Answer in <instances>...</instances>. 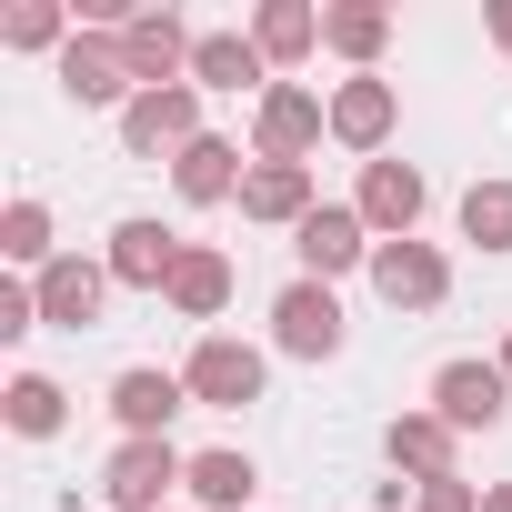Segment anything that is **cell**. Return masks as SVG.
Returning a JSON list of instances; mask_svg holds the SVG:
<instances>
[{
  "mask_svg": "<svg viewBox=\"0 0 512 512\" xmlns=\"http://www.w3.org/2000/svg\"><path fill=\"white\" fill-rule=\"evenodd\" d=\"M161 302H171L181 322H221V302H231V251H211V241H191Z\"/></svg>",
  "mask_w": 512,
  "mask_h": 512,
  "instance_id": "21",
  "label": "cell"
},
{
  "mask_svg": "<svg viewBox=\"0 0 512 512\" xmlns=\"http://www.w3.org/2000/svg\"><path fill=\"white\" fill-rule=\"evenodd\" d=\"M31 332H41V292L11 272V282H0V342H31Z\"/></svg>",
  "mask_w": 512,
  "mask_h": 512,
  "instance_id": "28",
  "label": "cell"
},
{
  "mask_svg": "<svg viewBox=\"0 0 512 512\" xmlns=\"http://www.w3.org/2000/svg\"><path fill=\"white\" fill-rule=\"evenodd\" d=\"M322 51H342L352 71H372L392 51V11H382V0H342V11H322Z\"/></svg>",
  "mask_w": 512,
  "mask_h": 512,
  "instance_id": "23",
  "label": "cell"
},
{
  "mask_svg": "<svg viewBox=\"0 0 512 512\" xmlns=\"http://www.w3.org/2000/svg\"><path fill=\"white\" fill-rule=\"evenodd\" d=\"M191 482V452L171 442V432H151V442H121L111 462H101V502L111 512H171V492Z\"/></svg>",
  "mask_w": 512,
  "mask_h": 512,
  "instance_id": "1",
  "label": "cell"
},
{
  "mask_svg": "<svg viewBox=\"0 0 512 512\" xmlns=\"http://www.w3.org/2000/svg\"><path fill=\"white\" fill-rule=\"evenodd\" d=\"M462 241L472 251H512V181H472L462 191Z\"/></svg>",
  "mask_w": 512,
  "mask_h": 512,
  "instance_id": "27",
  "label": "cell"
},
{
  "mask_svg": "<svg viewBox=\"0 0 512 512\" xmlns=\"http://www.w3.org/2000/svg\"><path fill=\"white\" fill-rule=\"evenodd\" d=\"M332 131V101L312 81H272L262 101H251V161H312Z\"/></svg>",
  "mask_w": 512,
  "mask_h": 512,
  "instance_id": "2",
  "label": "cell"
},
{
  "mask_svg": "<svg viewBox=\"0 0 512 512\" xmlns=\"http://www.w3.org/2000/svg\"><path fill=\"white\" fill-rule=\"evenodd\" d=\"M71 41H81V31H71V11H61V0H21V11L0 21V51H51V61H61Z\"/></svg>",
  "mask_w": 512,
  "mask_h": 512,
  "instance_id": "26",
  "label": "cell"
},
{
  "mask_svg": "<svg viewBox=\"0 0 512 512\" xmlns=\"http://www.w3.org/2000/svg\"><path fill=\"white\" fill-rule=\"evenodd\" d=\"M181 231H161L151 211H131V221H111V251H101V262H111V292H171V272H181Z\"/></svg>",
  "mask_w": 512,
  "mask_h": 512,
  "instance_id": "9",
  "label": "cell"
},
{
  "mask_svg": "<svg viewBox=\"0 0 512 512\" xmlns=\"http://www.w3.org/2000/svg\"><path fill=\"white\" fill-rule=\"evenodd\" d=\"M412 512H482V482H462V472H452V482H422Z\"/></svg>",
  "mask_w": 512,
  "mask_h": 512,
  "instance_id": "29",
  "label": "cell"
},
{
  "mask_svg": "<svg viewBox=\"0 0 512 512\" xmlns=\"http://www.w3.org/2000/svg\"><path fill=\"white\" fill-rule=\"evenodd\" d=\"M191 141H201V91H191V81L141 91V101L121 111V151H131V161H181Z\"/></svg>",
  "mask_w": 512,
  "mask_h": 512,
  "instance_id": "6",
  "label": "cell"
},
{
  "mask_svg": "<svg viewBox=\"0 0 512 512\" xmlns=\"http://www.w3.org/2000/svg\"><path fill=\"white\" fill-rule=\"evenodd\" d=\"M352 211L372 221V241H412L422 231V211H432V181L412 171V161H362V191H352Z\"/></svg>",
  "mask_w": 512,
  "mask_h": 512,
  "instance_id": "8",
  "label": "cell"
},
{
  "mask_svg": "<svg viewBox=\"0 0 512 512\" xmlns=\"http://www.w3.org/2000/svg\"><path fill=\"white\" fill-rule=\"evenodd\" d=\"M482 21H492V41H502V61H512V0H492Z\"/></svg>",
  "mask_w": 512,
  "mask_h": 512,
  "instance_id": "30",
  "label": "cell"
},
{
  "mask_svg": "<svg viewBox=\"0 0 512 512\" xmlns=\"http://www.w3.org/2000/svg\"><path fill=\"white\" fill-rule=\"evenodd\" d=\"M191 91H272V61L251 51V31H201V51H191Z\"/></svg>",
  "mask_w": 512,
  "mask_h": 512,
  "instance_id": "19",
  "label": "cell"
},
{
  "mask_svg": "<svg viewBox=\"0 0 512 512\" xmlns=\"http://www.w3.org/2000/svg\"><path fill=\"white\" fill-rule=\"evenodd\" d=\"M201 512H251V492H262V472H251V452H231V442H211V452H191V482H181Z\"/></svg>",
  "mask_w": 512,
  "mask_h": 512,
  "instance_id": "22",
  "label": "cell"
},
{
  "mask_svg": "<svg viewBox=\"0 0 512 512\" xmlns=\"http://www.w3.org/2000/svg\"><path fill=\"white\" fill-rule=\"evenodd\" d=\"M51 81H61V101H81V111H131V101H141V81H131V61H121V31H81V41L51 61Z\"/></svg>",
  "mask_w": 512,
  "mask_h": 512,
  "instance_id": "4",
  "label": "cell"
},
{
  "mask_svg": "<svg viewBox=\"0 0 512 512\" xmlns=\"http://www.w3.org/2000/svg\"><path fill=\"white\" fill-rule=\"evenodd\" d=\"M482 512H512V482H482Z\"/></svg>",
  "mask_w": 512,
  "mask_h": 512,
  "instance_id": "31",
  "label": "cell"
},
{
  "mask_svg": "<svg viewBox=\"0 0 512 512\" xmlns=\"http://www.w3.org/2000/svg\"><path fill=\"white\" fill-rule=\"evenodd\" d=\"M372 292L392 302V312H442L452 302V262L432 241H382L372 251Z\"/></svg>",
  "mask_w": 512,
  "mask_h": 512,
  "instance_id": "11",
  "label": "cell"
},
{
  "mask_svg": "<svg viewBox=\"0 0 512 512\" xmlns=\"http://www.w3.org/2000/svg\"><path fill=\"white\" fill-rule=\"evenodd\" d=\"M392 121H402V91H392L382 71H352V81L332 91V141H342V151L382 161V151H392Z\"/></svg>",
  "mask_w": 512,
  "mask_h": 512,
  "instance_id": "12",
  "label": "cell"
},
{
  "mask_svg": "<svg viewBox=\"0 0 512 512\" xmlns=\"http://www.w3.org/2000/svg\"><path fill=\"white\" fill-rule=\"evenodd\" d=\"M31 292H41V322H51V332H91L101 302H111V262H81V251H61V262H51Z\"/></svg>",
  "mask_w": 512,
  "mask_h": 512,
  "instance_id": "15",
  "label": "cell"
},
{
  "mask_svg": "<svg viewBox=\"0 0 512 512\" xmlns=\"http://www.w3.org/2000/svg\"><path fill=\"white\" fill-rule=\"evenodd\" d=\"M492 362H502V382H512V332H502V352H492Z\"/></svg>",
  "mask_w": 512,
  "mask_h": 512,
  "instance_id": "32",
  "label": "cell"
},
{
  "mask_svg": "<svg viewBox=\"0 0 512 512\" xmlns=\"http://www.w3.org/2000/svg\"><path fill=\"white\" fill-rule=\"evenodd\" d=\"M181 382H191L201 412H241V402H262L272 362H262V342H241V332H201L191 362H181Z\"/></svg>",
  "mask_w": 512,
  "mask_h": 512,
  "instance_id": "3",
  "label": "cell"
},
{
  "mask_svg": "<svg viewBox=\"0 0 512 512\" xmlns=\"http://www.w3.org/2000/svg\"><path fill=\"white\" fill-rule=\"evenodd\" d=\"M241 181H251V161H241V141H221V131H201V141L171 161V191L201 201V211H211V201H241Z\"/></svg>",
  "mask_w": 512,
  "mask_h": 512,
  "instance_id": "18",
  "label": "cell"
},
{
  "mask_svg": "<svg viewBox=\"0 0 512 512\" xmlns=\"http://www.w3.org/2000/svg\"><path fill=\"white\" fill-rule=\"evenodd\" d=\"M191 51H201V31H191L181 11H131V31H121V61H131V81H141V91L191 81Z\"/></svg>",
  "mask_w": 512,
  "mask_h": 512,
  "instance_id": "10",
  "label": "cell"
},
{
  "mask_svg": "<svg viewBox=\"0 0 512 512\" xmlns=\"http://www.w3.org/2000/svg\"><path fill=\"white\" fill-rule=\"evenodd\" d=\"M432 412H442L452 432H492V422L512 412L502 362H442V372H432Z\"/></svg>",
  "mask_w": 512,
  "mask_h": 512,
  "instance_id": "14",
  "label": "cell"
},
{
  "mask_svg": "<svg viewBox=\"0 0 512 512\" xmlns=\"http://www.w3.org/2000/svg\"><path fill=\"white\" fill-rule=\"evenodd\" d=\"M342 342H352V322H342L332 282H282V302H272V352H292V362H342Z\"/></svg>",
  "mask_w": 512,
  "mask_h": 512,
  "instance_id": "5",
  "label": "cell"
},
{
  "mask_svg": "<svg viewBox=\"0 0 512 512\" xmlns=\"http://www.w3.org/2000/svg\"><path fill=\"white\" fill-rule=\"evenodd\" d=\"M251 51H262L272 71L312 61L322 51V11H312V0H262V11H251Z\"/></svg>",
  "mask_w": 512,
  "mask_h": 512,
  "instance_id": "20",
  "label": "cell"
},
{
  "mask_svg": "<svg viewBox=\"0 0 512 512\" xmlns=\"http://www.w3.org/2000/svg\"><path fill=\"white\" fill-rule=\"evenodd\" d=\"M382 452H392V472H402V482H452V452H462V432H452L442 412H392Z\"/></svg>",
  "mask_w": 512,
  "mask_h": 512,
  "instance_id": "17",
  "label": "cell"
},
{
  "mask_svg": "<svg viewBox=\"0 0 512 512\" xmlns=\"http://www.w3.org/2000/svg\"><path fill=\"white\" fill-rule=\"evenodd\" d=\"M292 251H302V282H342V272H372V221L352 211V201H322L302 231H292Z\"/></svg>",
  "mask_w": 512,
  "mask_h": 512,
  "instance_id": "7",
  "label": "cell"
},
{
  "mask_svg": "<svg viewBox=\"0 0 512 512\" xmlns=\"http://www.w3.org/2000/svg\"><path fill=\"white\" fill-rule=\"evenodd\" d=\"M171 412H191V382H181V372H161V362H131V372H111V422H121V442H151V432H171Z\"/></svg>",
  "mask_w": 512,
  "mask_h": 512,
  "instance_id": "13",
  "label": "cell"
},
{
  "mask_svg": "<svg viewBox=\"0 0 512 512\" xmlns=\"http://www.w3.org/2000/svg\"><path fill=\"white\" fill-rule=\"evenodd\" d=\"M312 211H322V191H312V161H251V181H241V221L302 231Z\"/></svg>",
  "mask_w": 512,
  "mask_h": 512,
  "instance_id": "16",
  "label": "cell"
},
{
  "mask_svg": "<svg viewBox=\"0 0 512 512\" xmlns=\"http://www.w3.org/2000/svg\"><path fill=\"white\" fill-rule=\"evenodd\" d=\"M0 262H11L21 282H41V272L61 262V251H51V201H31V191H21L11 211H0Z\"/></svg>",
  "mask_w": 512,
  "mask_h": 512,
  "instance_id": "25",
  "label": "cell"
},
{
  "mask_svg": "<svg viewBox=\"0 0 512 512\" xmlns=\"http://www.w3.org/2000/svg\"><path fill=\"white\" fill-rule=\"evenodd\" d=\"M0 422H11L21 442H51V432L71 422V392H61L51 372H11V392H0Z\"/></svg>",
  "mask_w": 512,
  "mask_h": 512,
  "instance_id": "24",
  "label": "cell"
}]
</instances>
